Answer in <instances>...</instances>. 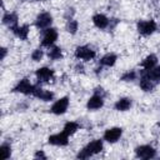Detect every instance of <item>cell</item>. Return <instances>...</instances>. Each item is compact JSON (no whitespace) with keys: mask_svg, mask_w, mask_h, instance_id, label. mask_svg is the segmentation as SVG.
<instances>
[{"mask_svg":"<svg viewBox=\"0 0 160 160\" xmlns=\"http://www.w3.org/2000/svg\"><path fill=\"white\" fill-rule=\"evenodd\" d=\"M102 148H104V145H102L101 140H94V141L89 142L82 150H80V152L78 154V158L79 159H88L95 154H99L102 150Z\"/></svg>","mask_w":160,"mask_h":160,"instance_id":"1","label":"cell"},{"mask_svg":"<svg viewBox=\"0 0 160 160\" xmlns=\"http://www.w3.org/2000/svg\"><path fill=\"white\" fill-rule=\"evenodd\" d=\"M155 30H156V24L154 20H144L138 22V31L144 36L151 35Z\"/></svg>","mask_w":160,"mask_h":160,"instance_id":"2","label":"cell"},{"mask_svg":"<svg viewBox=\"0 0 160 160\" xmlns=\"http://www.w3.org/2000/svg\"><path fill=\"white\" fill-rule=\"evenodd\" d=\"M135 154L140 159H152L156 155V151L150 145H141L135 149Z\"/></svg>","mask_w":160,"mask_h":160,"instance_id":"3","label":"cell"},{"mask_svg":"<svg viewBox=\"0 0 160 160\" xmlns=\"http://www.w3.org/2000/svg\"><path fill=\"white\" fill-rule=\"evenodd\" d=\"M51 22H52V16L49 12H41V14H39L38 18H36V20H35V25L40 30L48 29V26H50Z\"/></svg>","mask_w":160,"mask_h":160,"instance_id":"4","label":"cell"},{"mask_svg":"<svg viewBox=\"0 0 160 160\" xmlns=\"http://www.w3.org/2000/svg\"><path fill=\"white\" fill-rule=\"evenodd\" d=\"M56 39H58V31H56V29L50 28V29H46L45 30L44 36H42V40H41V44H42V46L50 48L56 41Z\"/></svg>","mask_w":160,"mask_h":160,"instance_id":"5","label":"cell"},{"mask_svg":"<svg viewBox=\"0 0 160 160\" xmlns=\"http://www.w3.org/2000/svg\"><path fill=\"white\" fill-rule=\"evenodd\" d=\"M75 56L81 60H91L95 58V51L88 46H78L75 50Z\"/></svg>","mask_w":160,"mask_h":160,"instance_id":"6","label":"cell"},{"mask_svg":"<svg viewBox=\"0 0 160 160\" xmlns=\"http://www.w3.org/2000/svg\"><path fill=\"white\" fill-rule=\"evenodd\" d=\"M69 106V98H61L59 99L56 102H54V105L51 106V112L56 114V115H61L68 110Z\"/></svg>","mask_w":160,"mask_h":160,"instance_id":"7","label":"cell"},{"mask_svg":"<svg viewBox=\"0 0 160 160\" xmlns=\"http://www.w3.org/2000/svg\"><path fill=\"white\" fill-rule=\"evenodd\" d=\"M121 135H122L121 128H111L104 132V140H106L108 142H116L121 138Z\"/></svg>","mask_w":160,"mask_h":160,"instance_id":"8","label":"cell"},{"mask_svg":"<svg viewBox=\"0 0 160 160\" xmlns=\"http://www.w3.org/2000/svg\"><path fill=\"white\" fill-rule=\"evenodd\" d=\"M68 136H69V135H68V134H65V132L62 131V132L54 134V135L49 136L48 141H49V144H51V145H56V146H65V145H68V142H69Z\"/></svg>","mask_w":160,"mask_h":160,"instance_id":"9","label":"cell"},{"mask_svg":"<svg viewBox=\"0 0 160 160\" xmlns=\"http://www.w3.org/2000/svg\"><path fill=\"white\" fill-rule=\"evenodd\" d=\"M31 95L39 98V99L42 100V101H50V100H52V98H54V94H52L51 91L44 90V89H41V86H39V85H34V89H32V94H31Z\"/></svg>","mask_w":160,"mask_h":160,"instance_id":"10","label":"cell"},{"mask_svg":"<svg viewBox=\"0 0 160 160\" xmlns=\"http://www.w3.org/2000/svg\"><path fill=\"white\" fill-rule=\"evenodd\" d=\"M36 79L39 82H48L54 76V71L49 68H40L36 70Z\"/></svg>","mask_w":160,"mask_h":160,"instance_id":"11","label":"cell"},{"mask_svg":"<svg viewBox=\"0 0 160 160\" xmlns=\"http://www.w3.org/2000/svg\"><path fill=\"white\" fill-rule=\"evenodd\" d=\"M32 89H34V85H31L28 79H22L14 88V91L21 92V94H32Z\"/></svg>","mask_w":160,"mask_h":160,"instance_id":"12","label":"cell"},{"mask_svg":"<svg viewBox=\"0 0 160 160\" xmlns=\"http://www.w3.org/2000/svg\"><path fill=\"white\" fill-rule=\"evenodd\" d=\"M102 105H104V99H102V96H99V95H95V94L88 100V104H86V106H88L89 110H98V109H100Z\"/></svg>","mask_w":160,"mask_h":160,"instance_id":"13","label":"cell"},{"mask_svg":"<svg viewBox=\"0 0 160 160\" xmlns=\"http://www.w3.org/2000/svg\"><path fill=\"white\" fill-rule=\"evenodd\" d=\"M92 22L99 29H106L109 26V19L102 14H96L92 16Z\"/></svg>","mask_w":160,"mask_h":160,"instance_id":"14","label":"cell"},{"mask_svg":"<svg viewBox=\"0 0 160 160\" xmlns=\"http://www.w3.org/2000/svg\"><path fill=\"white\" fill-rule=\"evenodd\" d=\"M2 22L8 25L10 29H14L15 26H18V15L15 12H6L2 16Z\"/></svg>","mask_w":160,"mask_h":160,"instance_id":"15","label":"cell"},{"mask_svg":"<svg viewBox=\"0 0 160 160\" xmlns=\"http://www.w3.org/2000/svg\"><path fill=\"white\" fill-rule=\"evenodd\" d=\"M155 86V82L146 76L145 74L141 75V79H140V88L144 90V91H151Z\"/></svg>","mask_w":160,"mask_h":160,"instance_id":"16","label":"cell"},{"mask_svg":"<svg viewBox=\"0 0 160 160\" xmlns=\"http://www.w3.org/2000/svg\"><path fill=\"white\" fill-rule=\"evenodd\" d=\"M12 32L20 39V40H26L28 35H29V26L28 25H22V26H15L14 29H11Z\"/></svg>","mask_w":160,"mask_h":160,"instance_id":"17","label":"cell"},{"mask_svg":"<svg viewBox=\"0 0 160 160\" xmlns=\"http://www.w3.org/2000/svg\"><path fill=\"white\" fill-rule=\"evenodd\" d=\"M156 62H158V58H156V55L150 54L149 56H146V58L142 60L141 66L144 68V70H150V69H152L154 66H156Z\"/></svg>","mask_w":160,"mask_h":160,"instance_id":"18","label":"cell"},{"mask_svg":"<svg viewBox=\"0 0 160 160\" xmlns=\"http://www.w3.org/2000/svg\"><path fill=\"white\" fill-rule=\"evenodd\" d=\"M131 106V99L129 98H121L115 102V109L119 111H126Z\"/></svg>","mask_w":160,"mask_h":160,"instance_id":"19","label":"cell"},{"mask_svg":"<svg viewBox=\"0 0 160 160\" xmlns=\"http://www.w3.org/2000/svg\"><path fill=\"white\" fill-rule=\"evenodd\" d=\"M142 74H145L146 76H149L155 84L160 81V66H154L150 70H144Z\"/></svg>","mask_w":160,"mask_h":160,"instance_id":"20","label":"cell"},{"mask_svg":"<svg viewBox=\"0 0 160 160\" xmlns=\"http://www.w3.org/2000/svg\"><path fill=\"white\" fill-rule=\"evenodd\" d=\"M79 128H80V125L78 122H75V121H68L64 125V132L68 134V135H72V134H75L79 130Z\"/></svg>","mask_w":160,"mask_h":160,"instance_id":"21","label":"cell"},{"mask_svg":"<svg viewBox=\"0 0 160 160\" xmlns=\"http://www.w3.org/2000/svg\"><path fill=\"white\" fill-rule=\"evenodd\" d=\"M115 62H116V55L115 54H106L100 60V64L105 65V66H112Z\"/></svg>","mask_w":160,"mask_h":160,"instance_id":"22","label":"cell"},{"mask_svg":"<svg viewBox=\"0 0 160 160\" xmlns=\"http://www.w3.org/2000/svg\"><path fill=\"white\" fill-rule=\"evenodd\" d=\"M48 55H49V58L52 59V60H59V59H61V56H62L61 49L58 48V46H50Z\"/></svg>","mask_w":160,"mask_h":160,"instance_id":"23","label":"cell"},{"mask_svg":"<svg viewBox=\"0 0 160 160\" xmlns=\"http://www.w3.org/2000/svg\"><path fill=\"white\" fill-rule=\"evenodd\" d=\"M10 155H11V146H10L9 144L4 142V144L0 146V156H1L2 160H6V159L10 158Z\"/></svg>","mask_w":160,"mask_h":160,"instance_id":"24","label":"cell"},{"mask_svg":"<svg viewBox=\"0 0 160 160\" xmlns=\"http://www.w3.org/2000/svg\"><path fill=\"white\" fill-rule=\"evenodd\" d=\"M78 28H79V24L76 20L74 19H70L68 20V24H66V30L70 32V34H75L78 31Z\"/></svg>","mask_w":160,"mask_h":160,"instance_id":"25","label":"cell"},{"mask_svg":"<svg viewBox=\"0 0 160 160\" xmlns=\"http://www.w3.org/2000/svg\"><path fill=\"white\" fill-rule=\"evenodd\" d=\"M135 78H136V72L132 71V70H130V71L125 72V74L121 76V80H122V81H132V80H135Z\"/></svg>","mask_w":160,"mask_h":160,"instance_id":"26","label":"cell"},{"mask_svg":"<svg viewBox=\"0 0 160 160\" xmlns=\"http://www.w3.org/2000/svg\"><path fill=\"white\" fill-rule=\"evenodd\" d=\"M42 55H44V52H42L41 49H35V50L32 51V54H31V59H32L34 61H40L41 58H42Z\"/></svg>","mask_w":160,"mask_h":160,"instance_id":"27","label":"cell"},{"mask_svg":"<svg viewBox=\"0 0 160 160\" xmlns=\"http://www.w3.org/2000/svg\"><path fill=\"white\" fill-rule=\"evenodd\" d=\"M74 12H75V11H74V9H72V8H69V9H66V12H65V18H66L68 20H70V19H71V16L74 15Z\"/></svg>","mask_w":160,"mask_h":160,"instance_id":"28","label":"cell"},{"mask_svg":"<svg viewBox=\"0 0 160 160\" xmlns=\"http://www.w3.org/2000/svg\"><path fill=\"white\" fill-rule=\"evenodd\" d=\"M34 158H35V159H46V155H45L41 150H39V151H36V152H35Z\"/></svg>","mask_w":160,"mask_h":160,"instance_id":"29","label":"cell"},{"mask_svg":"<svg viewBox=\"0 0 160 160\" xmlns=\"http://www.w3.org/2000/svg\"><path fill=\"white\" fill-rule=\"evenodd\" d=\"M94 92H95V95H99V96H102V98H104V95H105V92H104V89H102V88H96Z\"/></svg>","mask_w":160,"mask_h":160,"instance_id":"30","label":"cell"},{"mask_svg":"<svg viewBox=\"0 0 160 160\" xmlns=\"http://www.w3.org/2000/svg\"><path fill=\"white\" fill-rule=\"evenodd\" d=\"M118 22H119L118 19H111V20L109 21V26H110V29H114V28L118 25Z\"/></svg>","mask_w":160,"mask_h":160,"instance_id":"31","label":"cell"},{"mask_svg":"<svg viewBox=\"0 0 160 160\" xmlns=\"http://www.w3.org/2000/svg\"><path fill=\"white\" fill-rule=\"evenodd\" d=\"M5 55H6V49H5V48H2V49H1V59H4V58H5Z\"/></svg>","mask_w":160,"mask_h":160,"instance_id":"32","label":"cell"},{"mask_svg":"<svg viewBox=\"0 0 160 160\" xmlns=\"http://www.w3.org/2000/svg\"><path fill=\"white\" fill-rule=\"evenodd\" d=\"M38 1H44V0H38Z\"/></svg>","mask_w":160,"mask_h":160,"instance_id":"33","label":"cell"}]
</instances>
